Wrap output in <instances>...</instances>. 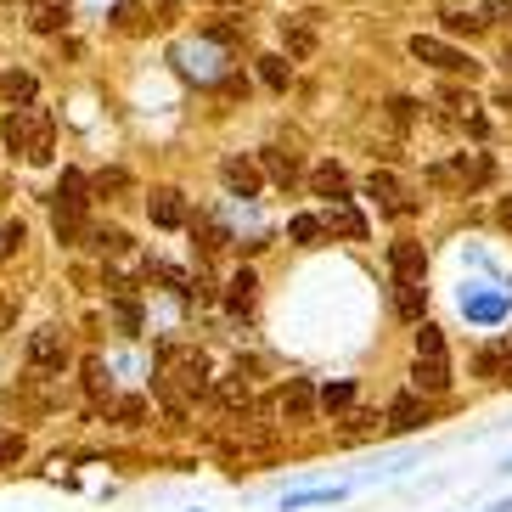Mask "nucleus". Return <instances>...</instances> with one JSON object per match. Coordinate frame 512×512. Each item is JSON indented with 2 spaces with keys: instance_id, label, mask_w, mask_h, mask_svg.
Here are the masks:
<instances>
[{
  "instance_id": "f8f14e48",
  "label": "nucleus",
  "mask_w": 512,
  "mask_h": 512,
  "mask_svg": "<svg viewBox=\"0 0 512 512\" xmlns=\"http://www.w3.org/2000/svg\"><path fill=\"white\" fill-rule=\"evenodd\" d=\"M366 197H377V209H389V214H411L417 203H411L406 192H400V181H394L389 169H372V181H366Z\"/></svg>"
},
{
  "instance_id": "393cba45",
  "label": "nucleus",
  "mask_w": 512,
  "mask_h": 512,
  "mask_svg": "<svg viewBox=\"0 0 512 512\" xmlns=\"http://www.w3.org/2000/svg\"><path fill=\"white\" fill-rule=\"evenodd\" d=\"M394 310L406 321H422V282H394Z\"/></svg>"
},
{
  "instance_id": "6e6552de",
  "label": "nucleus",
  "mask_w": 512,
  "mask_h": 512,
  "mask_svg": "<svg viewBox=\"0 0 512 512\" xmlns=\"http://www.w3.org/2000/svg\"><path fill=\"white\" fill-rule=\"evenodd\" d=\"M321 226H327V237H349V242H366V214L355 209V203H327V214H321Z\"/></svg>"
},
{
  "instance_id": "72a5a7b5",
  "label": "nucleus",
  "mask_w": 512,
  "mask_h": 512,
  "mask_svg": "<svg viewBox=\"0 0 512 512\" xmlns=\"http://www.w3.org/2000/svg\"><path fill=\"white\" fill-rule=\"evenodd\" d=\"M220 400H226L231 411H248V383H237V377H226V383H220Z\"/></svg>"
},
{
  "instance_id": "c03bdc74",
  "label": "nucleus",
  "mask_w": 512,
  "mask_h": 512,
  "mask_svg": "<svg viewBox=\"0 0 512 512\" xmlns=\"http://www.w3.org/2000/svg\"><path fill=\"white\" fill-rule=\"evenodd\" d=\"M6 321H12V310H6V304H0V327H6Z\"/></svg>"
},
{
  "instance_id": "c9c22d12",
  "label": "nucleus",
  "mask_w": 512,
  "mask_h": 512,
  "mask_svg": "<svg viewBox=\"0 0 512 512\" xmlns=\"http://www.w3.org/2000/svg\"><path fill=\"white\" fill-rule=\"evenodd\" d=\"M17 456H23V434H12V428H0V467H12Z\"/></svg>"
},
{
  "instance_id": "7ed1b4c3",
  "label": "nucleus",
  "mask_w": 512,
  "mask_h": 512,
  "mask_svg": "<svg viewBox=\"0 0 512 512\" xmlns=\"http://www.w3.org/2000/svg\"><path fill=\"white\" fill-rule=\"evenodd\" d=\"M158 377L181 383L186 394H203V389H209V361H203L197 349H164V372H158Z\"/></svg>"
},
{
  "instance_id": "ddd939ff",
  "label": "nucleus",
  "mask_w": 512,
  "mask_h": 512,
  "mask_svg": "<svg viewBox=\"0 0 512 512\" xmlns=\"http://www.w3.org/2000/svg\"><path fill=\"white\" fill-rule=\"evenodd\" d=\"M282 46H287V57H310L316 51V23H310V12L282 17Z\"/></svg>"
},
{
  "instance_id": "f704fd0d",
  "label": "nucleus",
  "mask_w": 512,
  "mask_h": 512,
  "mask_svg": "<svg viewBox=\"0 0 512 512\" xmlns=\"http://www.w3.org/2000/svg\"><path fill=\"white\" fill-rule=\"evenodd\" d=\"M113 316H119L124 332H141V304L136 299H119V304H113Z\"/></svg>"
},
{
  "instance_id": "bb28decb",
  "label": "nucleus",
  "mask_w": 512,
  "mask_h": 512,
  "mask_svg": "<svg viewBox=\"0 0 512 512\" xmlns=\"http://www.w3.org/2000/svg\"><path fill=\"white\" fill-rule=\"evenodd\" d=\"M203 40H214L220 51H231L242 40V17H220V23H209V29H203Z\"/></svg>"
},
{
  "instance_id": "412c9836",
  "label": "nucleus",
  "mask_w": 512,
  "mask_h": 512,
  "mask_svg": "<svg viewBox=\"0 0 512 512\" xmlns=\"http://www.w3.org/2000/svg\"><path fill=\"white\" fill-rule=\"evenodd\" d=\"M462 310L473 321H501V316H507V299H501V293H467Z\"/></svg>"
},
{
  "instance_id": "f03ea898",
  "label": "nucleus",
  "mask_w": 512,
  "mask_h": 512,
  "mask_svg": "<svg viewBox=\"0 0 512 512\" xmlns=\"http://www.w3.org/2000/svg\"><path fill=\"white\" fill-rule=\"evenodd\" d=\"M411 383L422 394H445L451 389V355H445V332L434 321H417V366H411Z\"/></svg>"
},
{
  "instance_id": "b1692460",
  "label": "nucleus",
  "mask_w": 512,
  "mask_h": 512,
  "mask_svg": "<svg viewBox=\"0 0 512 512\" xmlns=\"http://www.w3.org/2000/svg\"><path fill=\"white\" fill-rule=\"evenodd\" d=\"M265 175H271V181L276 186H293V181H299V158H293V152H265Z\"/></svg>"
},
{
  "instance_id": "5701e85b",
  "label": "nucleus",
  "mask_w": 512,
  "mask_h": 512,
  "mask_svg": "<svg viewBox=\"0 0 512 512\" xmlns=\"http://www.w3.org/2000/svg\"><path fill=\"white\" fill-rule=\"evenodd\" d=\"M287 237L299 242V248H321L327 226H321V214H293V226H287Z\"/></svg>"
},
{
  "instance_id": "0eeeda50",
  "label": "nucleus",
  "mask_w": 512,
  "mask_h": 512,
  "mask_svg": "<svg viewBox=\"0 0 512 512\" xmlns=\"http://www.w3.org/2000/svg\"><path fill=\"white\" fill-rule=\"evenodd\" d=\"M175 57H181V68H186L192 79H203V85H214V79H226V68H220V46H214V40H197V46H181Z\"/></svg>"
},
{
  "instance_id": "4468645a",
  "label": "nucleus",
  "mask_w": 512,
  "mask_h": 512,
  "mask_svg": "<svg viewBox=\"0 0 512 512\" xmlns=\"http://www.w3.org/2000/svg\"><path fill=\"white\" fill-rule=\"evenodd\" d=\"M316 406H321V394L310 389L304 377H287V389H282V411H287V417H293V422H304Z\"/></svg>"
},
{
  "instance_id": "f3484780",
  "label": "nucleus",
  "mask_w": 512,
  "mask_h": 512,
  "mask_svg": "<svg viewBox=\"0 0 512 512\" xmlns=\"http://www.w3.org/2000/svg\"><path fill=\"white\" fill-rule=\"evenodd\" d=\"M254 293H259L254 271H237L226 282V310H231V316H248V310H254Z\"/></svg>"
},
{
  "instance_id": "4c0bfd02",
  "label": "nucleus",
  "mask_w": 512,
  "mask_h": 512,
  "mask_svg": "<svg viewBox=\"0 0 512 512\" xmlns=\"http://www.w3.org/2000/svg\"><path fill=\"white\" fill-rule=\"evenodd\" d=\"M479 372H484V377L501 372V349H484V355H479Z\"/></svg>"
},
{
  "instance_id": "423d86ee",
  "label": "nucleus",
  "mask_w": 512,
  "mask_h": 512,
  "mask_svg": "<svg viewBox=\"0 0 512 512\" xmlns=\"http://www.w3.org/2000/svg\"><path fill=\"white\" fill-rule=\"evenodd\" d=\"M29 366L34 372H62V366H68V338H62L57 327L29 332Z\"/></svg>"
},
{
  "instance_id": "cd10ccee",
  "label": "nucleus",
  "mask_w": 512,
  "mask_h": 512,
  "mask_svg": "<svg viewBox=\"0 0 512 512\" xmlns=\"http://www.w3.org/2000/svg\"><path fill=\"white\" fill-rule=\"evenodd\" d=\"M51 226H57L62 242H85V214L74 209H51Z\"/></svg>"
},
{
  "instance_id": "6ab92c4d",
  "label": "nucleus",
  "mask_w": 512,
  "mask_h": 512,
  "mask_svg": "<svg viewBox=\"0 0 512 512\" xmlns=\"http://www.w3.org/2000/svg\"><path fill=\"white\" fill-rule=\"evenodd\" d=\"M310 186H316V197H327V203H344V192H349V175L338 164H321L316 175H310Z\"/></svg>"
},
{
  "instance_id": "9d476101",
  "label": "nucleus",
  "mask_w": 512,
  "mask_h": 512,
  "mask_svg": "<svg viewBox=\"0 0 512 512\" xmlns=\"http://www.w3.org/2000/svg\"><path fill=\"white\" fill-rule=\"evenodd\" d=\"M147 214H152V226H164V231H181L192 214H186V203H181V192L175 186H158V192L147 197Z\"/></svg>"
},
{
  "instance_id": "2f4dec72",
  "label": "nucleus",
  "mask_w": 512,
  "mask_h": 512,
  "mask_svg": "<svg viewBox=\"0 0 512 512\" xmlns=\"http://www.w3.org/2000/svg\"><path fill=\"white\" fill-rule=\"evenodd\" d=\"M23 237H29V231H23V220H6V226H0V259H12L17 248H23Z\"/></svg>"
},
{
  "instance_id": "20e7f679",
  "label": "nucleus",
  "mask_w": 512,
  "mask_h": 512,
  "mask_svg": "<svg viewBox=\"0 0 512 512\" xmlns=\"http://www.w3.org/2000/svg\"><path fill=\"white\" fill-rule=\"evenodd\" d=\"M411 57L428 62V68H439V74H473L467 51H456L451 40H434V34H411Z\"/></svg>"
},
{
  "instance_id": "473e14b6",
  "label": "nucleus",
  "mask_w": 512,
  "mask_h": 512,
  "mask_svg": "<svg viewBox=\"0 0 512 512\" xmlns=\"http://www.w3.org/2000/svg\"><path fill=\"white\" fill-rule=\"evenodd\" d=\"M91 242H96V248H107V254H124V248H130V237H124L119 226H107V231H91Z\"/></svg>"
},
{
  "instance_id": "aec40b11",
  "label": "nucleus",
  "mask_w": 512,
  "mask_h": 512,
  "mask_svg": "<svg viewBox=\"0 0 512 512\" xmlns=\"http://www.w3.org/2000/svg\"><path fill=\"white\" fill-rule=\"evenodd\" d=\"M34 91H40V85H34V74H29V68H12V74L0 79V96H6V102L34 107Z\"/></svg>"
},
{
  "instance_id": "79ce46f5",
  "label": "nucleus",
  "mask_w": 512,
  "mask_h": 512,
  "mask_svg": "<svg viewBox=\"0 0 512 512\" xmlns=\"http://www.w3.org/2000/svg\"><path fill=\"white\" fill-rule=\"evenodd\" d=\"M501 226L512 231V197H507V203H501Z\"/></svg>"
},
{
  "instance_id": "7c9ffc66",
  "label": "nucleus",
  "mask_w": 512,
  "mask_h": 512,
  "mask_svg": "<svg viewBox=\"0 0 512 512\" xmlns=\"http://www.w3.org/2000/svg\"><path fill=\"white\" fill-rule=\"evenodd\" d=\"M349 400H355V383H327L321 389V411H344Z\"/></svg>"
},
{
  "instance_id": "ea45409f",
  "label": "nucleus",
  "mask_w": 512,
  "mask_h": 512,
  "mask_svg": "<svg viewBox=\"0 0 512 512\" xmlns=\"http://www.w3.org/2000/svg\"><path fill=\"white\" fill-rule=\"evenodd\" d=\"M417 119V102H406V96H400V102H394V124H411Z\"/></svg>"
},
{
  "instance_id": "a878e982",
  "label": "nucleus",
  "mask_w": 512,
  "mask_h": 512,
  "mask_svg": "<svg viewBox=\"0 0 512 512\" xmlns=\"http://www.w3.org/2000/svg\"><path fill=\"white\" fill-rule=\"evenodd\" d=\"M338 496H344L338 484H321V490H293V496H287V512H299V507H327V501H338Z\"/></svg>"
},
{
  "instance_id": "9b49d317",
  "label": "nucleus",
  "mask_w": 512,
  "mask_h": 512,
  "mask_svg": "<svg viewBox=\"0 0 512 512\" xmlns=\"http://www.w3.org/2000/svg\"><path fill=\"white\" fill-rule=\"evenodd\" d=\"M220 181H226V192H231V197H259L265 175H259L254 158H226V164H220Z\"/></svg>"
},
{
  "instance_id": "a211bd4d",
  "label": "nucleus",
  "mask_w": 512,
  "mask_h": 512,
  "mask_svg": "<svg viewBox=\"0 0 512 512\" xmlns=\"http://www.w3.org/2000/svg\"><path fill=\"white\" fill-rule=\"evenodd\" d=\"M29 23L40 34H57L68 23V0H29Z\"/></svg>"
},
{
  "instance_id": "f257e3e1",
  "label": "nucleus",
  "mask_w": 512,
  "mask_h": 512,
  "mask_svg": "<svg viewBox=\"0 0 512 512\" xmlns=\"http://www.w3.org/2000/svg\"><path fill=\"white\" fill-rule=\"evenodd\" d=\"M0 136L17 158H29V164H46L51 158V141H57V124H51L46 107H12L6 124H0Z\"/></svg>"
},
{
  "instance_id": "e433bc0d",
  "label": "nucleus",
  "mask_w": 512,
  "mask_h": 512,
  "mask_svg": "<svg viewBox=\"0 0 512 512\" xmlns=\"http://www.w3.org/2000/svg\"><path fill=\"white\" fill-rule=\"evenodd\" d=\"M484 23H507V29H512V0H496V6H484Z\"/></svg>"
},
{
  "instance_id": "58836bf2",
  "label": "nucleus",
  "mask_w": 512,
  "mask_h": 512,
  "mask_svg": "<svg viewBox=\"0 0 512 512\" xmlns=\"http://www.w3.org/2000/svg\"><path fill=\"white\" fill-rule=\"evenodd\" d=\"M119 417L124 422H141V417H147V406H141V400H119Z\"/></svg>"
},
{
  "instance_id": "a19ab883",
  "label": "nucleus",
  "mask_w": 512,
  "mask_h": 512,
  "mask_svg": "<svg viewBox=\"0 0 512 512\" xmlns=\"http://www.w3.org/2000/svg\"><path fill=\"white\" fill-rule=\"evenodd\" d=\"M119 186H124V169H113V175H102V181H96V192H119Z\"/></svg>"
},
{
  "instance_id": "39448f33",
  "label": "nucleus",
  "mask_w": 512,
  "mask_h": 512,
  "mask_svg": "<svg viewBox=\"0 0 512 512\" xmlns=\"http://www.w3.org/2000/svg\"><path fill=\"white\" fill-rule=\"evenodd\" d=\"M428 181H434V186H462V192H473V186H484V181H490V164H484L479 152H462L456 164L428 169Z\"/></svg>"
},
{
  "instance_id": "c85d7f7f",
  "label": "nucleus",
  "mask_w": 512,
  "mask_h": 512,
  "mask_svg": "<svg viewBox=\"0 0 512 512\" xmlns=\"http://www.w3.org/2000/svg\"><path fill=\"white\" fill-rule=\"evenodd\" d=\"M445 29H451V34H467V40H473V34H484L490 23H484V12H445Z\"/></svg>"
},
{
  "instance_id": "37998d69",
  "label": "nucleus",
  "mask_w": 512,
  "mask_h": 512,
  "mask_svg": "<svg viewBox=\"0 0 512 512\" xmlns=\"http://www.w3.org/2000/svg\"><path fill=\"white\" fill-rule=\"evenodd\" d=\"M496 107H507V113H512V85H507V91L496 96Z\"/></svg>"
},
{
  "instance_id": "1a4fd4ad",
  "label": "nucleus",
  "mask_w": 512,
  "mask_h": 512,
  "mask_svg": "<svg viewBox=\"0 0 512 512\" xmlns=\"http://www.w3.org/2000/svg\"><path fill=\"white\" fill-rule=\"evenodd\" d=\"M389 271H394V282H422V271H428L422 242H411V237L389 242Z\"/></svg>"
},
{
  "instance_id": "2eb2a0df",
  "label": "nucleus",
  "mask_w": 512,
  "mask_h": 512,
  "mask_svg": "<svg viewBox=\"0 0 512 512\" xmlns=\"http://www.w3.org/2000/svg\"><path fill=\"white\" fill-rule=\"evenodd\" d=\"M422 422H428V406H422L417 394H400V400L389 406V428H394V434H417Z\"/></svg>"
},
{
  "instance_id": "a18cd8bd",
  "label": "nucleus",
  "mask_w": 512,
  "mask_h": 512,
  "mask_svg": "<svg viewBox=\"0 0 512 512\" xmlns=\"http://www.w3.org/2000/svg\"><path fill=\"white\" fill-rule=\"evenodd\" d=\"M501 473H512V456H507V462H501Z\"/></svg>"
},
{
  "instance_id": "c756f323",
  "label": "nucleus",
  "mask_w": 512,
  "mask_h": 512,
  "mask_svg": "<svg viewBox=\"0 0 512 512\" xmlns=\"http://www.w3.org/2000/svg\"><path fill=\"white\" fill-rule=\"evenodd\" d=\"M259 79L271 91H287V57H259Z\"/></svg>"
},
{
  "instance_id": "4be33fe9",
  "label": "nucleus",
  "mask_w": 512,
  "mask_h": 512,
  "mask_svg": "<svg viewBox=\"0 0 512 512\" xmlns=\"http://www.w3.org/2000/svg\"><path fill=\"white\" fill-rule=\"evenodd\" d=\"M113 29L119 34H147V6H141V0H119V6H113Z\"/></svg>"
},
{
  "instance_id": "dca6fc26",
  "label": "nucleus",
  "mask_w": 512,
  "mask_h": 512,
  "mask_svg": "<svg viewBox=\"0 0 512 512\" xmlns=\"http://www.w3.org/2000/svg\"><path fill=\"white\" fill-rule=\"evenodd\" d=\"M91 181H85V175H79V169H62V181H57V197H51V203H57V209H74V214H85V203H91Z\"/></svg>"
},
{
  "instance_id": "49530a36",
  "label": "nucleus",
  "mask_w": 512,
  "mask_h": 512,
  "mask_svg": "<svg viewBox=\"0 0 512 512\" xmlns=\"http://www.w3.org/2000/svg\"><path fill=\"white\" fill-rule=\"evenodd\" d=\"M490 512H512V501H507V507H490Z\"/></svg>"
}]
</instances>
